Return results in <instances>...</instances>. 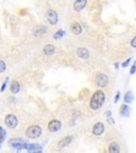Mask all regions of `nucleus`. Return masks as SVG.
<instances>
[{
    "label": "nucleus",
    "mask_w": 136,
    "mask_h": 153,
    "mask_svg": "<svg viewBox=\"0 0 136 153\" xmlns=\"http://www.w3.org/2000/svg\"><path fill=\"white\" fill-rule=\"evenodd\" d=\"M43 51L46 55H52L53 53L55 52V48L53 45H46L45 47H44Z\"/></svg>",
    "instance_id": "f3484780"
},
{
    "label": "nucleus",
    "mask_w": 136,
    "mask_h": 153,
    "mask_svg": "<svg viewBox=\"0 0 136 153\" xmlns=\"http://www.w3.org/2000/svg\"><path fill=\"white\" fill-rule=\"evenodd\" d=\"M46 17H47V20L49 22V24L55 25L57 22V14L54 10H48L47 13H46Z\"/></svg>",
    "instance_id": "0eeeda50"
},
{
    "label": "nucleus",
    "mask_w": 136,
    "mask_h": 153,
    "mask_svg": "<svg viewBox=\"0 0 136 153\" xmlns=\"http://www.w3.org/2000/svg\"><path fill=\"white\" fill-rule=\"evenodd\" d=\"M105 101V94L103 91H95V94L93 95L91 99V102H89V106H91V110L96 111L99 110L103 105Z\"/></svg>",
    "instance_id": "f257e3e1"
},
{
    "label": "nucleus",
    "mask_w": 136,
    "mask_h": 153,
    "mask_svg": "<svg viewBox=\"0 0 136 153\" xmlns=\"http://www.w3.org/2000/svg\"><path fill=\"white\" fill-rule=\"evenodd\" d=\"M42 133H43V130L37 124H34V126H30V127L27 129L26 131V136L28 138H31V139H35L38 138V137L41 136Z\"/></svg>",
    "instance_id": "f03ea898"
},
{
    "label": "nucleus",
    "mask_w": 136,
    "mask_h": 153,
    "mask_svg": "<svg viewBox=\"0 0 136 153\" xmlns=\"http://www.w3.org/2000/svg\"><path fill=\"white\" fill-rule=\"evenodd\" d=\"M26 150L29 153H35L37 151L42 150V147L38 143H27L26 145Z\"/></svg>",
    "instance_id": "9b49d317"
},
{
    "label": "nucleus",
    "mask_w": 136,
    "mask_h": 153,
    "mask_svg": "<svg viewBox=\"0 0 136 153\" xmlns=\"http://www.w3.org/2000/svg\"><path fill=\"white\" fill-rule=\"evenodd\" d=\"M10 89L13 94H18L19 91H20V84H19L18 81H13L11 83V86H10Z\"/></svg>",
    "instance_id": "dca6fc26"
},
{
    "label": "nucleus",
    "mask_w": 136,
    "mask_h": 153,
    "mask_svg": "<svg viewBox=\"0 0 136 153\" xmlns=\"http://www.w3.org/2000/svg\"><path fill=\"white\" fill-rule=\"evenodd\" d=\"M9 145L17 150H24L26 149L27 143H25V140H22V138H12L9 140Z\"/></svg>",
    "instance_id": "20e7f679"
},
{
    "label": "nucleus",
    "mask_w": 136,
    "mask_h": 153,
    "mask_svg": "<svg viewBox=\"0 0 136 153\" xmlns=\"http://www.w3.org/2000/svg\"><path fill=\"white\" fill-rule=\"evenodd\" d=\"M104 124L102 122H97V123L94 124L93 127V134L96 135V136H100L102 135L103 132H104Z\"/></svg>",
    "instance_id": "6e6552de"
},
{
    "label": "nucleus",
    "mask_w": 136,
    "mask_h": 153,
    "mask_svg": "<svg viewBox=\"0 0 136 153\" xmlns=\"http://www.w3.org/2000/svg\"><path fill=\"white\" fill-rule=\"evenodd\" d=\"M133 100H134V96H133V93H132L131 91H127V94L124 95V102L127 103H131V102H133Z\"/></svg>",
    "instance_id": "6ab92c4d"
},
{
    "label": "nucleus",
    "mask_w": 136,
    "mask_h": 153,
    "mask_svg": "<svg viewBox=\"0 0 136 153\" xmlns=\"http://www.w3.org/2000/svg\"><path fill=\"white\" fill-rule=\"evenodd\" d=\"M5 69H7V65L2 60H0V72L5 71Z\"/></svg>",
    "instance_id": "4be33fe9"
},
{
    "label": "nucleus",
    "mask_w": 136,
    "mask_h": 153,
    "mask_svg": "<svg viewBox=\"0 0 136 153\" xmlns=\"http://www.w3.org/2000/svg\"><path fill=\"white\" fill-rule=\"evenodd\" d=\"M119 113L122 117H129L130 113H131V108H130V106L128 104H122L121 106H120Z\"/></svg>",
    "instance_id": "ddd939ff"
},
{
    "label": "nucleus",
    "mask_w": 136,
    "mask_h": 153,
    "mask_svg": "<svg viewBox=\"0 0 136 153\" xmlns=\"http://www.w3.org/2000/svg\"><path fill=\"white\" fill-rule=\"evenodd\" d=\"M72 139H74V137L72 136H65L64 138H62L61 140H59V143H57V148L62 149V148L67 147L72 141Z\"/></svg>",
    "instance_id": "1a4fd4ad"
},
{
    "label": "nucleus",
    "mask_w": 136,
    "mask_h": 153,
    "mask_svg": "<svg viewBox=\"0 0 136 153\" xmlns=\"http://www.w3.org/2000/svg\"><path fill=\"white\" fill-rule=\"evenodd\" d=\"M71 32L74 34H80L82 32V27L80 24H78V22H74V24L71 25Z\"/></svg>",
    "instance_id": "a211bd4d"
},
{
    "label": "nucleus",
    "mask_w": 136,
    "mask_h": 153,
    "mask_svg": "<svg viewBox=\"0 0 136 153\" xmlns=\"http://www.w3.org/2000/svg\"><path fill=\"white\" fill-rule=\"evenodd\" d=\"M119 99H120V93L118 91V93L116 94V96H115V100H114V102H115V103H117Z\"/></svg>",
    "instance_id": "bb28decb"
},
{
    "label": "nucleus",
    "mask_w": 136,
    "mask_h": 153,
    "mask_svg": "<svg viewBox=\"0 0 136 153\" xmlns=\"http://www.w3.org/2000/svg\"><path fill=\"white\" fill-rule=\"evenodd\" d=\"M4 121H5V126L7 128H10V129H15L17 127V124H18V119L13 114H7L4 118Z\"/></svg>",
    "instance_id": "7ed1b4c3"
},
{
    "label": "nucleus",
    "mask_w": 136,
    "mask_h": 153,
    "mask_svg": "<svg viewBox=\"0 0 136 153\" xmlns=\"http://www.w3.org/2000/svg\"><path fill=\"white\" fill-rule=\"evenodd\" d=\"M118 66H119V64H118V63H115V67H116V68H118Z\"/></svg>",
    "instance_id": "cd10ccee"
},
{
    "label": "nucleus",
    "mask_w": 136,
    "mask_h": 153,
    "mask_svg": "<svg viewBox=\"0 0 136 153\" xmlns=\"http://www.w3.org/2000/svg\"><path fill=\"white\" fill-rule=\"evenodd\" d=\"M7 80L9 79H7L4 82H3V84H2V86H1V89H0V91H3L5 89V87H7Z\"/></svg>",
    "instance_id": "a878e982"
},
{
    "label": "nucleus",
    "mask_w": 136,
    "mask_h": 153,
    "mask_svg": "<svg viewBox=\"0 0 136 153\" xmlns=\"http://www.w3.org/2000/svg\"><path fill=\"white\" fill-rule=\"evenodd\" d=\"M64 34H65V32L63 31V30H59V31L55 32V34L53 35V38H54V39H60V38H62L63 36H64Z\"/></svg>",
    "instance_id": "aec40b11"
},
{
    "label": "nucleus",
    "mask_w": 136,
    "mask_h": 153,
    "mask_svg": "<svg viewBox=\"0 0 136 153\" xmlns=\"http://www.w3.org/2000/svg\"><path fill=\"white\" fill-rule=\"evenodd\" d=\"M77 54H78L79 57H81V59H87L89 56L88 50L85 49V48H78L77 49Z\"/></svg>",
    "instance_id": "4468645a"
},
{
    "label": "nucleus",
    "mask_w": 136,
    "mask_h": 153,
    "mask_svg": "<svg viewBox=\"0 0 136 153\" xmlns=\"http://www.w3.org/2000/svg\"><path fill=\"white\" fill-rule=\"evenodd\" d=\"M95 83L99 87H105L109 83V78L105 74H98L95 78Z\"/></svg>",
    "instance_id": "39448f33"
},
{
    "label": "nucleus",
    "mask_w": 136,
    "mask_h": 153,
    "mask_svg": "<svg viewBox=\"0 0 136 153\" xmlns=\"http://www.w3.org/2000/svg\"><path fill=\"white\" fill-rule=\"evenodd\" d=\"M61 128H62V122L57 119L51 120V121L48 123V130H49L50 132H52V133L60 131Z\"/></svg>",
    "instance_id": "423d86ee"
},
{
    "label": "nucleus",
    "mask_w": 136,
    "mask_h": 153,
    "mask_svg": "<svg viewBox=\"0 0 136 153\" xmlns=\"http://www.w3.org/2000/svg\"><path fill=\"white\" fill-rule=\"evenodd\" d=\"M5 134H7V132L4 131V129H3L2 127H0V143H2L3 140H4Z\"/></svg>",
    "instance_id": "412c9836"
},
{
    "label": "nucleus",
    "mask_w": 136,
    "mask_h": 153,
    "mask_svg": "<svg viewBox=\"0 0 136 153\" xmlns=\"http://www.w3.org/2000/svg\"><path fill=\"white\" fill-rule=\"evenodd\" d=\"M35 153H43V152H42V150H41V151H37V152H35Z\"/></svg>",
    "instance_id": "c85d7f7f"
},
{
    "label": "nucleus",
    "mask_w": 136,
    "mask_h": 153,
    "mask_svg": "<svg viewBox=\"0 0 136 153\" xmlns=\"http://www.w3.org/2000/svg\"><path fill=\"white\" fill-rule=\"evenodd\" d=\"M86 3H87V0H76L74 3V10L76 12H80L85 7Z\"/></svg>",
    "instance_id": "9d476101"
},
{
    "label": "nucleus",
    "mask_w": 136,
    "mask_h": 153,
    "mask_svg": "<svg viewBox=\"0 0 136 153\" xmlns=\"http://www.w3.org/2000/svg\"><path fill=\"white\" fill-rule=\"evenodd\" d=\"M131 46L133 48H136V36H134L133 38H132V41H131Z\"/></svg>",
    "instance_id": "b1692460"
},
{
    "label": "nucleus",
    "mask_w": 136,
    "mask_h": 153,
    "mask_svg": "<svg viewBox=\"0 0 136 153\" xmlns=\"http://www.w3.org/2000/svg\"><path fill=\"white\" fill-rule=\"evenodd\" d=\"M109 153H120V147L116 141H113L109 146Z\"/></svg>",
    "instance_id": "2eb2a0df"
},
{
    "label": "nucleus",
    "mask_w": 136,
    "mask_h": 153,
    "mask_svg": "<svg viewBox=\"0 0 136 153\" xmlns=\"http://www.w3.org/2000/svg\"><path fill=\"white\" fill-rule=\"evenodd\" d=\"M130 72H131V74H134L136 72V62L133 64V66H132V68H131V71Z\"/></svg>",
    "instance_id": "393cba45"
},
{
    "label": "nucleus",
    "mask_w": 136,
    "mask_h": 153,
    "mask_svg": "<svg viewBox=\"0 0 136 153\" xmlns=\"http://www.w3.org/2000/svg\"><path fill=\"white\" fill-rule=\"evenodd\" d=\"M131 60H132V57H129V59H128V60H126V61H124V62L122 63V67H123V68H126V67H127L128 65H129L130 63H131Z\"/></svg>",
    "instance_id": "5701e85b"
},
{
    "label": "nucleus",
    "mask_w": 136,
    "mask_h": 153,
    "mask_svg": "<svg viewBox=\"0 0 136 153\" xmlns=\"http://www.w3.org/2000/svg\"><path fill=\"white\" fill-rule=\"evenodd\" d=\"M46 32H47V28H46L45 26H37V27H35L33 30V34L36 37H37V36L44 35Z\"/></svg>",
    "instance_id": "f8f14e48"
}]
</instances>
